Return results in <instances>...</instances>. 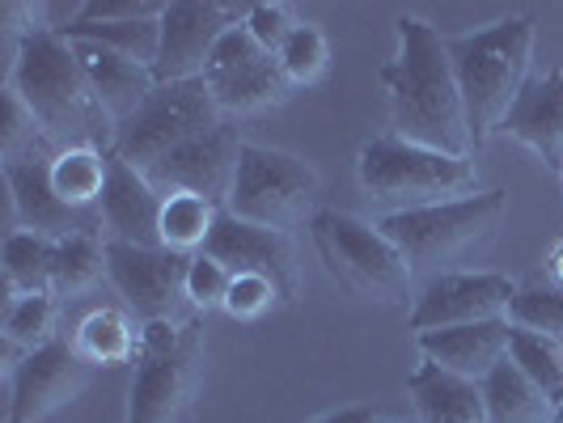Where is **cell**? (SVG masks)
Wrapping results in <instances>:
<instances>
[{
  "label": "cell",
  "mask_w": 563,
  "mask_h": 423,
  "mask_svg": "<svg viewBox=\"0 0 563 423\" xmlns=\"http://www.w3.org/2000/svg\"><path fill=\"white\" fill-rule=\"evenodd\" d=\"M356 178H361V191L377 208H386V216L479 196V169L471 157L420 148V144L398 141L390 132L361 144Z\"/></svg>",
  "instance_id": "4"
},
{
  "label": "cell",
  "mask_w": 563,
  "mask_h": 423,
  "mask_svg": "<svg viewBox=\"0 0 563 423\" xmlns=\"http://www.w3.org/2000/svg\"><path fill=\"white\" fill-rule=\"evenodd\" d=\"M487 423H560V411L551 407V398L538 390L521 368L505 360L479 381Z\"/></svg>",
  "instance_id": "23"
},
{
  "label": "cell",
  "mask_w": 563,
  "mask_h": 423,
  "mask_svg": "<svg viewBox=\"0 0 563 423\" xmlns=\"http://www.w3.org/2000/svg\"><path fill=\"white\" fill-rule=\"evenodd\" d=\"M221 123H225V114L217 111V102H212L203 81L157 85V93L144 102V111L119 127L114 157H123L128 166H136L144 174L162 157H169L174 148L217 132Z\"/></svg>",
  "instance_id": "9"
},
{
  "label": "cell",
  "mask_w": 563,
  "mask_h": 423,
  "mask_svg": "<svg viewBox=\"0 0 563 423\" xmlns=\"http://www.w3.org/2000/svg\"><path fill=\"white\" fill-rule=\"evenodd\" d=\"M187 254H174L166 246H128V242H107V276L128 301V310L144 322H166V318H187ZM191 310V305H187Z\"/></svg>",
  "instance_id": "12"
},
{
  "label": "cell",
  "mask_w": 563,
  "mask_h": 423,
  "mask_svg": "<svg viewBox=\"0 0 563 423\" xmlns=\"http://www.w3.org/2000/svg\"><path fill=\"white\" fill-rule=\"evenodd\" d=\"M73 347L89 368L132 365L136 347H141V326L132 322V313L123 310H93L89 318H81Z\"/></svg>",
  "instance_id": "24"
},
{
  "label": "cell",
  "mask_w": 563,
  "mask_h": 423,
  "mask_svg": "<svg viewBox=\"0 0 563 423\" xmlns=\"http://www.w3.org/2000/svg\"><path fill=\"white\" fill-rule=\"evenodd\" d=\"M238 162H242V141L229 123H221L217 132L174 148L153 169H144V178L162 196H199L217 203V208H225L233 178H238Z\"/></svg>",
  "instance_id": "15"
},
{
  "label": "cell",
  "mask_w": 563,
  "mask_h": 423,
  "mask_svg": "<svg viewBox=\"0 0 563 423\" xmlns=\"http://www.w3.org/2000/svg\"><path fill=\"white\" fill-rule=\"evenodd\" d=\"M89 386V365L77 356L73 343H47L30 352L22 365L13 368V402H9V423H38L68 407L73 398Z\"/></svg>",
  "instance_id": "16"
},
{
  "label": "cell",
  "mask_w": 563,
  "mask_h": 423,
  "mask_svg": "<svg viewBox=\"0 0 563 423\" xmlns=\"http://www.w3.org/2000/svg\"><path fill=\"white\" fill-rule=\"evenodd\" d=\"M107 276V242L93 233H77L56 242L52 258V297H81Z\"/></svg>",
  "instance_id": "29"
},
{
  "label": "cell",
  "mask_w": 563,
  "mask_h": 423,
  "mask_svg": "<svg viewBox=\"0 0 563 423\" xmlns=\"http://www.w3.org/2000/svg\"><path fill=\"white\" fill-rule=\"evenodd\" d=\"M505 191H479V196L453 199V203H432V208H416V212L382 216L377 229L402 251L411 271L445 276V271H457V263L466 254H475L496 237V229L505 221Z\"/></svg>",
  "instance_id": "5"
},
{
  "label": "cell",
  "mask_w": 563,
  "mask_h": 423,
  "mask_svg": "<svg viewBox=\"0 0 563 423\" xmlns=\"http://www.w3.org/2000/svg\"><path fill=\"white\" fill-rule=\"evenodd\" d=\"M310 423H382V420H377L373 407H339V411H327V415H318Z\"/></svg>",
  "instance_id": "39"
},
{
  "label": "cell",
  "mask_w": 563,
  "mask_h": 423,
  "mask_svg": "<svg viewBox=\"0 0 563 423\" xmlns=\"http://www.w3.org/2000/svg\"><path fill=\"white\" fill-rule=\"evenodd\" d=\"M203 254L217 258L229 276H258V280H272L280 288V301H297V292H301V267H297L292 233L246 225V221L221 212V221L212 229Z\"/></svg>",
  "instance_id": "14"
},
{
  "label": "cell",
  "mask_w": 563,
  "mask_h": 423,
  "mask_svg": "<svg viewBox=\"0 0 563 423\" xmlns=\"http://www.w3.org/2000/svg\"><path fill=\"white\" fill-rule=\"evenodd\" d=\"M251 4H221V0H169L162 13V52L153 64L157 85L199 81L212 52L221 47L233 26H242Z\"/></svg>",
  "instance_id": "11"
},
{
  "label": "cell",
  "mask_w": 563,
  "mask_h": 423,
  "mask_svg": "<svg viewBox=\"0 0 563 423\" xmlns=\"http://www.w3.org/2000/svg\"><path fill=\"white\" fill-rule=\"evenodd\" d=\"M395 34V59L382 64V85L390 98V136L450 157H471L475 141L441 30L416 13H402Z\"/></svg>",
  "instance_id": "1"
},
{
  "label": "cell",
  "mask_w": 563,
  "mask_h": 423,
  "mask_svg": "<svg viewBox=\"0 0 563 423\" xmlns=\"http://www.w3.org/2000/svg\"><path fill=\"white\" fill-rule=\"evenodd\" d=\"M136 377L128 394V420L123 423H183L199 390V365H203V331L187 318L144 322L141 347H136Z\"/></svg>",
  "instance_id": "6"
},
{
  "label": "cell",
  "mask_w": 563,
  "mask_h": 423,
  "mask_svg": "<svg viewBox=\"0 0 563 423\" xmlns=\"http://www.w3.org/2000/svg\"><path fill=\"white\" fill-rule=\"evenodd\" d=\"M64 38L73 43H98L107 52H119V56L136 59L144 68L157 64V52H162V18H148V22H68Z\"/></svg>",
  "instance_id": "27"
},
{
  "label": "cell",
  "mask_w": 563,
  "mask_h": 423,
  "mask_svg": "<svg viewBox=\"0 0 563 423\" xmlns=\"http://www.w3.org/2000/svg\"><path fill=\"white\" fill-rule=\"evenodd\" d=\"M517 297V280L500 271H445L423 283L411 310V331H450L471 322H505Z\"/></svg>",
  "instance_id": "13"
},
{
  "label": "cell",
  "mask_w": 563,
  "mask_h": 423,
  "mask_svg": "<svg viewBox=\"0 0 563 423\" xmlns=\"http://www.w3.org/2000/svg\"><path fill=\"white\" fill-rule=\"evenodd\" d=\"M407 394L420 423H487L479 381H466L441 365L420 360V368L407 377Z\"/></svg>",
  "instance_id": "22"
},
{
  "label": "cell",
  "mask_w": 563,
  "mask_h": 423,
  "mask_svg": "<svg viewBox=\"0 0 563 423\" xmlns=\"http://www.w3.org/2000/svg\"><path fill=\"white\" fill-rule=\"evenodd\" d=\"M560 423H563V420H560Z\"/></svg>",
  "instance_id": "42"
},
{
  "label": "cell",
  "mask_w": 563,
  "mask_h": 423,
  "mask_svg": "<svg viewBox=\"0 0 563 423\" xmlns=\"http://www.w3.org/2000/svg\"><path fill=\"white\" fill-rule=\"evenodd\" d=\"M280 305V288L272 280H258V276H233L225 297V313L238 322H258L263 313H272Z\"/></svg>",
  "instance_id": "37"
},
{
  "label": "cell",
  "mask_w": 563,
  "mask_h": 423,
  "mask_svg": "<svg viewBox=\"0 0 563 423\" xmlns=\"http://www.w3.org/2000/svg\"><path fill=\"white\" fill-rule=\"evenodd\" d=\"M508 326L517 331H530L538 338H551L563 347V283H555L551 276L542 280L517 283V297H512V310H508Z\"/></svg>",
  "instance_id": "30"
},
{
  "label": "cell",
  "mask_w": 563,
  "mask_h": 423,
  "mask_svg": "<svg viewBox=\"0 0 563 423\" xmlns=\"http://www.w3.org/2000/svg\"><path fill=\"white\" fill-rule=\"evenodd\" d=\"M508 335L512 326L505 322H471V326H450V331H428L420 335V356L428 365H441L445 372H457L466 381H483L496 365L508 360Z\"/></svg>",
  "instance_id": "21"
},
{
  "label": "cell",
  "mask_w": 563,
  "mask_h": 423,
  "mask_svg": "<svg viewBox=\"0 0 563 423\" xmlns=\"http://www.w3.org/2000/svg\"><path fill=\"white\" fill-rule=\"evenodd\" d=\"M555 174H560V182H563V166H560V169H555Z\"/></svg>",
  "instance_id": "41"
},
{
  "label": "cell",
  "mask_w": 563,
  "mask_h": 423,
  "mask_svg": "<svg viewBox=\"0 0 563 423\" xmlns=\"http://www.w3.org/2000/svg\"><path fill=\"white\" fill-rule=\"evenodd\" d=\"M318 199H322V178L310 162L280 153V148L242 144L238 178H233L225 203L229 216H238L246 225L292 233L297 225L318 216Z\"/></svg>",
  "instance_id": "7"
},
{
  "label": "cell",
  "mask_w": 563,
  "mask_h": 423,
  "mask_svg": "<svg viewBox=\"0 0 563 423\" xmlns=\"http://www.w3.org/2000/svg\"><path fill=\"white\" fill-rule=\"evenodd\" d=\"M508 360L521 368L530 381H534L542 394L551 398V407L560 411L563 420V347L551 338H538L530 331H517L508 335Z\"/></svg>",
  "instance_id": "31"
},
{
  "label": "cell",
  "mask_w": 563,
  "mask_h": 423,
  "mask_svg": "<svg viewBox=\"0 0 563 423\" xmlns=\"http://www.w3.org/2000/svg\"><path fill=\"white\" fill-rule=\"evenodd\" d=\"M246 34H251L254 43L263 47V52H272V56H280L284 43L292 38V30L301 26L297 18H292V9L288 4H276V0H258L251 4V13H246Z\"/></svg>",
  "instance_id": "36"
},
{
  "label": "cell",
  "mask_w": 563,
  "mask_h": 423,
  "mask_svg": "<svg viewBox=\"0 0 563 423\" xmlns=\"http://www.w3.org/2000/svg\"><path fill=\"white\" fill-rule=\"evenodd\" d=\"M4 338H9V347H26V356L47 347V343H56V297H18V301H9Z\"/></svg>",
  "instance_id": "33"
},
{
  "label": "cell",
  "mask_w": 563,
  "mask_h": 423,
  "mask_svg": "<svg viewBox=\"0 0 563 423\" xmlns=\"http://www.w3.org/2000/svg\"><path fill=\"white\" fill-rule=\"evenodd\" d=\"M318 258L347 292L368 301H402L411 288V263L377 225L352 212H318L310 221Z\"/></svg>",
  "instance_id": "8"
},
{
  "label": "cell",
  "mask_w": 563,
  "mask_h": 423,
  "mask_svg": "<svg viewBox=\"0 0 563 423\" xmlns=\"http://www.w3.org/2000/svg\"><path fill=\"white\" fill-rule=\"evenodd\" d=\"M276 59H280L284 77L292 81V89H301V85H313L327 77V68H331V43H327V34L318 26L301 22Z\"/></svg>",
  "instance_id": "34"
},
{
  "label": "cell",
  "mask_w": 563,
  "mask_h": 423,
  "mask_svg": "<svg viewBox=\"0 0 563 423\" xmlns=\"http://www.w3.org/2000/svg\"><path fill=\"white\" fill-rule=\"evenodd\" d=\"M534 38L538 22L530 13H512V18H500L492 26L445 38L475 148L492 136H500V123L508 119L512 102L521 98V89L530 85Z\"/></svg>",
  "instance_id": "3"
},
{
  "label": "cell",
  "mask_w": 563,
  "mask_h": 423,
  "mask_svg": "<svg viewBox=\"0 0 563 423\" xmlns=\"http://www.w3.org/2000/svg\"><path fill=\"white\" fill-rule=\"evenodd\" d=\"M4 182L13 196L18 225L26 233H38L47 242H64L77 233H93L85 225V212H73L52 187V157H34V162H4Z\"/></svg>",
  "instance_id": "18"
},
{
  "label": "cell",
  "mask_w": 563,
  "mask_h": 423,
  "mask_svg": "<svg viewBox=\"0 0 563 423\" xmlns=\"http://www.w3.org/2000/svg\"><path fill=\"white\" fill-rule=\"evenodd\" d=\"M547 276L555 283H563V237L551 246V254H547Z\"/></svg>",
  "instance_id": "40"
},
{
  "label": "cell",
  "mask_w": 563,
  "mask_h": 423,
  "mask_svg": "<svg viewBox=\"0 0 563 423\" xmlns=\"http://www.w3.org/2000/svg\"><path fill=\"white\" fill-rule=\"evenodd\" d=\"M229 283H233V276H229L217 258L196 254V258H191V267H187V305H191L196 313L225 310Z\"/></svg>",
  "instance_id": "35"
},
{
  "label": "cell",
  "mask_w": 563,
  "mask_h": 423,
  "mask_svg": "<svg viewBox=\"0 0 563 423\" xmlns=\"http://www.w3.org/2000/svg\"><path fill=\"white\" fill-rule=\"evenodd\" d=\"M0 148H4V162H34V157L59 153L26 102L18 98V89H9V85L0 89Z\"/></svg>",
  "instance_id": "32"
},
{
  "label": "cell",
  "mask_w": 563,
  "mask_h": 423,
  "mask_svg": "<svg viewBox=\"0 0 563 423\" xmlns=\"http://www.w3.org/2000/svg\"><path fill=\"white\" fill-rule=\"evenodd\" d=\"M73 43V38H68ZM77 64H81L85 81L93 89V98L102 102V111L111 114L114 127H123L128 119H136L144 111V102L157 93V77L153 68H144L136 59L107 52L98 43H73Z\"/></svg>",
  "instance_id": "20"
},
{
  "label": "cell",
  "mask_w": 563,
  "mask_h": 423,
  "mask_svg": "<svg viewBox=\"0 0 563 423\" xmlns=\"http://www.w3.org/2000/svg\"><path fill=\"white\" fill-rule=\"evenodd\" d=\"M111 178V153L98 148H59L52 157V187L73 212H89L93 203H102Z\"/></svg>",
  "instance_id": "26"
},
{
  "label": "cell",
  "mask_w": 563,
  "mask_h": 423,
  "mask_svg": "<svg viewBox=\"0 0 563 423\" xmlns=\"http://www.w3.org/2000/svg\"><path fill=\"white\" fill-rule=\"evenodd\" d=\"M199 81L208 85L217 111L229 119H254V114L280 111L292 98V81L284 77L280 59L272 52H263L254 43L246 26H233L221 38V47L212 52L208 68Z\"/></svg>",
  "instance_id": "10"
},
{
  "label": "cell",
  "mask_w": 563,
  "mask_h": 423,
  "mask_svg": "<svg viewBox=\"0 0 563 423\" xmlns=\"http://www.w3.org/2000/svg\"><path fill=\"white\" fill-rule=\"evenodd\" d=\"M166 0H85L81 22H148L162 18Z\"/></svg>",
  "instance_id": "38"
},
{
  "label": "cell",
  "mask_w": 563,
  "mask_h": 423,
  "mask_svg": "<svg viewBox=\"0 0 563 423\" xmlns=\"http://www.w3.org/2000/svg\"><path fill=\"white\" fill-rule=\"evenodd\" d=\"M500 136L526 144L547 166H563V68L530 77V85L521 89V98L500 123Z\"/></svg>",
  "instance_id": "19"
},
{
  "label": "cell",
  "mask_w": 563,
  "mask_h": 423,
  "mask_svg": "<svg viewBox=\"0 0 563 423\" xmlns=\"http://www.w3.org/2000/svg\"><path fill=\"white\" fill-rule=\"evenodd\" d=\"M221 212L225 208L199 196H166V203H162V246L174 254H187V258L203 254Z\"/></svg>",
  "instance_id": "28"
},
{
  "label": "cell",
  "mask_w": 563,
  "mask_h": 423,
  "mask_svg": "<svg viewBox=\"0 0 563 423\" xmlns=\"http://www.w3.org/2000/svg\"><path fill=\"white\" fill-rule=\"evenodd\" d=\"M9 89H18V98L26 102L30 114L38 119V127L47 132V141L56 148L114 153L119 127L111 123V114L102 111V102L93 98L81 64H77V52L64 34H56V30L30 34L13 56Z\"/></svg>",
  "instance_id": "2"
},
{
  "label": "cell",
  "mask_w": 563,
  "mask_h": 423,
  "mask_svg": "<svg viewBox=\"0 0 563 423\" xmlns=\"http://www.w3.org/2000/svg\"><path fill=\"white\" fill-rule=\"evenodd\" d=\"M52 258H56V242L26 233V229H13L4 237V254H0L9 301H18V297H52Z\"/></svg>",
  "instance_id": "25"
},
{
  "label": "cell",
  "mask_w": 563,
  "mask_h": 423,
  "mask_svg": "<svg viewBox=\"0 0 563 423\" xmlns=\"http://www.w3.org/2000/svg\"><path fill=\"white\" fill-rule=\"evenodd\" d=\"M162 203L166 196L144 178L136 166L111 153V178L102 191V225L107 242H128V246H162Z\"/></svg>",
  "instance_id": "17"
}]
</instances>
